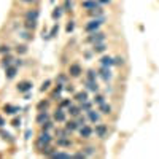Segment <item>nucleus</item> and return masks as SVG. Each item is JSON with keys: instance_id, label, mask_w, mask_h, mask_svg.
Instances as JSON below:
<instances>
[{"instance_id": "nucleus-1", "label": "nucleus", "mask_w": 159, "mask_h": 159, "mask_svg": "<svg viewBox=\"0 0 159 159\" xmlns=\"http://www.w3.org/2000/svg\"><path fill=\"white\" fill-rule=\"evenodd\" d=\"M51 135L48 134V130H42V134L38 135V139H37V147L38 148H43L45 145H49L51 143Z\"/></svg>"}, {"instance_id": "nucleus-2", "label": "nucleus", "mask_w": 159, "mask_h": 159, "mask_svg": "<svg viewBox=\"0 0 159 159\" xmlns=\"http://www.w3.org/2000/svg\"><path fill=\"white\" fill-rule=\"evenodd\" d=\"M103 40H105V35L102 34V32H92V35L91 37H88V42L89 43H94V45H97V43H103Z\"/></svg>"}, {"instance_id": "nucleus-3", "label": "nucleus", "mask_w": 159, "mask_h": 159, "mask_svg": "<svg viewBox=\"0 0 159 159\" xmlns=\"http://www.w3.org/2000/svg\"><path fill=\"white\" fill-rule=\"evenodd\" d=\"M102 22H103V18H99V19L91 21V22H88V24H86L84 30H86V32H96V30L99 29V25H100Z\"/></svg>"}, {"instance_id": "nucleus-4", "label": "nucleus", "mask_w": 159, "mask_h": 159, "mask_svg": "<svg viewBox=\"0 0 159 159\" xmlns=\"http://www.w3.org/2000/svg\"><path fill=\"white\" fill-rule=\"evenodd\" d=\"M96 135L99 139H105V137H107V126H105V124H97L96 126Z\"/></svg>"}, {"instance_id": "nucleus-5", "label": "nucleus", "mask_w": 159, "mask_h": 159, "mask_svg": "<svg viewBox=\"0 0 159 159\" xmlns=\"http://www.w3.org/2000/svg\"><path fill=\"white\" fill-rule=\"evenodd\" d=\"M69 73H70V76L78 78L80 75H81V67H80L78 64H72L70 67H69Z\"/></svg>"}, {"instance_id": "nucleus-6", "label": "nucleus", "mask_w": 159, "mask_h": 159, "mask_svg": "<svg viewBox=\"0 0 159 159\" xmlns=\"http://www.w3.org/2000/svg\"><path fill=\"white\" fill-rule=\"evenodd\" d=\"M99 75L105 80V81L111 80V70H110V67H103V65H102V69L99 70Z\"/></svg>"}, {"instance_id": "nucleus-7", "label": "nucleus", "mask_w": 159, "mask_h": 159, "mask_svg": "<svg viewBox=\"0 0 159 159\" xmlns=\"http://www.w3.org/2000/svg\"><path fill=\"white\" fill-rule=\"evenodd\" d=\"M97 7H100V3L99 2H96V0H84L83 2V8L84 10H94V8H97Z\"/></svg>"}, {"instance_id": "nucleus-8", "label": "nucleus", "mask_w": 159, "mask_h": 159, "mask_svg": "<svg viewBox=\"0 0 159 159\" xmlns=\"http://www.w3.org/2000/svg\"><path fill=\"white\" fill-rule=\"evenodd\" d=\"M30 89H32V83L30 81H21L18 84V91L19 92H29Z\"/></svg>"}, {"instance_id": "nucleus-9", "label": "nucleus", "mask_w": 159, "mask_h": 159, "mask_svg": "<svg viewBox=\"0 0 159 159\" xmlns=\"http://www.w3.org/2000/svg\"><path fill=\"white\" fill-rule=\"evenodd\" d=\"M16 72H18V67H16V65H10V67H7V78L8 80H13V78H15L16 76Z\"/></svg>"}, {"instance_id": "nucleus-10", "label": "nucleus", "mask_w": 159, "mask_h": 159, "mask_svg": "<svg viewBox=\"0 0 159 159\" xmlns=\"http://www.w3.org/2000/svg\"><path fill=\"white\" fill-rule=\"evenodd\" d=\"M80 134H81V137L83 139H89L91 137V134H92V129L89 127V126H81V129H80Z\"/></svg>"}, {"instance_id": "nucleus-11", "label": "nucleus", "mask_w": 159, "mask_h": 159, "mask_svg": "<svg viewBox=\"0 0 159 159\" xmlns=\"http://www.w3.org/2000/svg\"><path fill=\"white\" fill-rule=\"evenodd\" d=\"M38 15H40L38 10H30V11L25 13V19H27V21H37L38 19Z\"/></svg>"}, {"instance_id": "nucleus-12", "label": "nucleus", "mask_w": 159, "mask_h": 159, "mask_svg": "<svg viewBox=\"0 0 159 159\" xmlns=\"http://www.w3.org/2000/svg\"><path fill=\"white\" fill-rule=\"evenodd\" d=\"M100 64L103 65V67H111V65H115V59L110 57V56H103L100 59Z\"/></svg>"}, {"instance_id": "nucleus-13", "label": "nucleus", "mask_w": 159, "mask_h": 159, "mask_svg": "<svg viewBox=\"0 0 159 159\" xmlns=\"http://www.w3.org/2000/svg\"><path fill=\"white\" fill-rule=\"evenodd\" d=\"M54 119H56L57 123H64V121H65V113L62 111V108L56 110V113H54Z\"/></svg>"}, {"instance_id": "nucleus-14", "label": "nucleus", "mask_w": 159, "mask_h": 159, "mask_svg": "<svg viewBox=\"0 0 159 159\" xmlns=\"http://www.w3.org/2000/svg\"><path fill=\"white\" fill-rule=\"evenodd\" d=\"M48 119H49V115L46 111H40V115L37 116V123L38 124H43L45 121H48Z\"/></svg>"}, {"instance_id": "nucleus-15", "label": "nucleus", "mask_w": 159, "mask_h": 159, "mask_svg": "<svg viewBox=\"0 0 159 159\" xmlns=\"http://www.w3.org/2000/svg\"><path fill=\"white\" fill-rule=\"evenodd\" d=\"M99 107H100L99 110H100L103 115H110V113H111V105H108V103H105V102H103V103L99 105Z\"/></svg>"}, {"instance_id": "nucleus-16", "label": "nucleus", "mask_w": 159, "mask_h": 159, "mask_svg": "<svg viewBox=\"0 0 159 159\" xmlns=\"http://www.w3.org/2000/svg\"><path fill=\"white\" fill-rule=\"evenodd\" d=\"M3 110H5V113H8V115H15V113H18L21 108H19V107H13V105H5Z\"/></svg>"}, {"instance_id": "nucleus-17", "label": "nucleus", "mask_w": 159, "mask_h": 159, "mask_svg": "<svg viewBox=\"0 0 159 159\" xmlns=\"http://www.w3.org/2000/svg\"><path fill=\"white\" fill-rule=\"evenodd\" d=\"M57 145H59V147H70L72 142H70L67 137H59V139H57Z\"/></svg>"}, {"instance_id": "nucleus-18", "label": "nucleus", "mask_w": 159, "mask_h": 159, "mask_svg": "<svg viewBox=\"0 0 159 159\" xmlns=\"http://www.w3.org/2000/svg\"><path fill=\"white\" fill-rule=\"evenodd\" d=\"M86 86H88V89L92 91V92H97V91H99V86H97L96 81H89V80H86Z\"/></svg>"}, {"instance_id": "nucleus-19", "label": "nucleus", "mask_w": 159, "mask_h": 159, "mask_svg": "<svg viewBox=\"0 0 159 159\" xmlns=\"http://www.w3.org/2000/svg\"><path fill=\"white\" fill-rule=\"evenodd\" d=\"M80 126H78V123L76 121H69L67 124H65V129H69L70 132H73V130H76Z\"/></svg>"}, {"instance_id": "nucleus-20", "label": "nucleus", "mask_w": 159, "mask_h": 159, "mask_svg": "<svg viewBox=\"0 0 159 159\" xmlns=\"http://www.w3.org/2000/svg\"><path fill=\"white\" fill-rule=\"evenodd\" d=\"M75 99H76L78 102H86V100H88V94H86V92H76Z\"/></svg>"}, {"instance_id": "nucleus-21", "label": "nucleus", "mask_w": 159, "mask_h": 159, "mask_svg": "<svg viewBox=\"0 0 159 159\" xmlns=\"http://www.w3.org/2000/svg\"><path fill=\"white\" fill-rule=\"evenodd\" d=\"M88 118L91 119L92 123H97V121H99V113H96V111L89 110V111H88Z\"/></svg>"}, {"instance_id": "nucleus-22", "label": "nucleus", "mask_w": 159, "mask_h": 159, "mask_svg": "<svg viewBox=\"0 0 159 159\" xmlns=\"http://www.w3.org/2000/svg\"><path fill=\"white\" fill-rule=\"evenodd\" d=\"M42 151H43V154H46V156H52V154L56 153L54 150H52V148L49 147V145H45V147L42 148Z\"/></svg>"}, {"instance_id": "nucleus-23", "label": "nucleus", "mask_w": 159, "mask_h": 159, "mask_svg": "<svg viewBox=\"0 0 159 159\" xmlns=\"http://www.w3.org/2000/svg\"><path fill=\"white\" fill-rule=\"evenodd\" d=\"M80 111H81V108H80V107H73V105H70V107H69V113L72 116H78Z\"/></svg>"}, {"instance_id": "nucleus-24", "label": "nucleus", "mask_w": 159, "mask_h": 159, "mask_svg": "<svg viewBox=\"0 0 159 159\" xmlns=\"http://www.w3.org/2000/svg\"><path fill=\"white\" fill-rule=\"evenodd\" d=\"M48 105H49V102L48 100H42L38 105H37V108H38V111H45L46 108H48Z\"/></svg>"}, {"instance_id": "nucleus-25", "label": "nucleus", "mask_w": 159, "mask_h": 159, "mask_svg": "<svg viewBox=\"0 0 159 159\" xmlns=\"http://www.w3.org/2000/svg\"><path fill=\"white\" fill-rule=\"evenodd\" d=\"M88 13H89L91 16H102V13H103V11H102L100 7H97V8H94V10H89Z\"/></svg>"}, {"instance_id": "nucleus-26", "label": "nucleus", "mask_w": 159, "mask_h": 159, "mask_svg": "<svg viewBox=\"0 0 159 159\" xmlns=\"http://www.w3.org/2000/svg\"><path fill=\"white\" fill-rule=\"evenodd\" d=\"M105 49H107V46H105L103 43H97V45H94V51H96V52H103Z\"/></svg>"}, {"instance_id": "nucleus-27", "label": "nucleus", "mask_w": 159, "mask_h": 159, "mask_svg": "<svg viewBox=\"0 0 159 159\" xmlns=\"http://www.w3.org/2000/svg\"><path fill=\"white\" fill-rule=\"evenodd\" d=\"M61 92H62V84H57V88L54 89V92H52V99H59V96H61Z\"/></svg>"}, {"instance_id": "nucleus-28", "label": "nucleus", "mask_w": 159, "mask_h": 159, "mask_svg": "<svg viewBox=\"0 0 159 159\" xmlns=\"http://www.w3.org/2000/svg\"><path fill=\"white\" fill-rule=\"evenodd\" d=\"M80 108H81V111H89V110H91V103H89L88 100H86V102H81Z\"/></svg>"}, {"instance_id": "nucleus-29", "label": "nucleus", "mask_w": 159, "mask_h": 159, "mask_svg": "<svg viewBox=\"0 0 159 159\" xmlns=\"http://www.w3.org/2000/svg\"><path fill=\"white\" fill-rule=\"evenodd\" d=\"M96 76H97V73L94 70H88V80L89 81H96Z\"/></svg>"}, {"instance_id": "nucleus-30", "label": "nucleus", "mask_w": 159, "mask_h": 159, "mask_svg": "<svg viewBox=\"0 0 159 159\" xmlns=\"http://www.w3.org/2000/svg\"><path fill=\"white\" fill-rule=\"evenodd\" d=\"M83 153H84V156H92V154L96 153V150L92 148V147H88V148H84V150H83Z\"/></svg>"}, {"instance_id": "nucleus-31", "label": "nucleus", "mask_w": 159, "mask_h": 159, "mask_svg": "<svg viewBox=\"0 0 159 159\" xmlns=\"http://www.w3.org/2000/svg\"><path fill=\"white\" fill-rule=\"evenodd\" d=\"M35 25H37V21H25V27H27L29 30H30V29L34 30Z\"/></svg>"}, {"instance_id": "nucleus-32", "label": "nucleus", "mask_w": 159, "mask_h": 159, "mask_svg": "<svg viewBox=\"0 0 159 159\" xmlns=\"http://www.w3.org/2000/svg\"><path fill=\"white\" fill-rule=\"evenodd\" d=\"M52 157H70L69 153H62V151H56L54 154H52Z\"/></svg>"}, {"instance_id": "nucleus-33", "label": "nucleus", "mask_w": 159, "mask_h": 159, "mask_svg": "<svg viewBox=\"0 0 159 159\" xmlns=\"http://www.w3.org/2000/svg\"><path fill=\"white\" fill-rule=\"evenodd\" d=\"M11 61H13L11 56H5V57H3V67H5V69L11 65Z\"/></svg>"}, {"instance_id": "nucleus-34", "label": "nucleus", "mask_w": 159, "mask_h": 159, "mask_svg": "<svg viewBox=\"0 0 159 159\" xmlns=\"http://www.w3.org/2000/svg\"><path fill=\"white\" fill-rule=\"evenodd\" d=\"M76 123H78V126H80V127H81V126H84V124H86V118L78 115V118H76Z\"/></svg>"}, {"instance_id": "nucleus-35", "label": "nucleus", "mask_w": 159, "mask_h": 159, "mask_svg": "<svg viewBox=\"0 0 159 159\" xmlns=\"http://www.w3.org/2000/svg\"><path fill=\"white\" fill-rule=\"evenodd\" d=\"M70 105H72L70 99H65V100H61V108H65V107H70Z\"/></svg>"}, {"instance_id": "nucleus-36", "label": "nucleus", "mask_w": 159, "mask_h": 159, "mask_svg": "<svg viewBox=\"0 0 159 159\" xmlns=\"http://www.w3.org/2000/svg\"><path fill=\"white\" fill-rule=\"evenodd\" d=\"M49 84H51V81H49V80H46V81H43V84H42V88H40V91H42V92H45L48 88H49Z\"/></svg>"}, {"instance_id": "nucleus-37", "label": "nucleus", "mask_w": 159, "mask_h": 159, "mask_svg": "<svg viewBox=\"0 0 159 159\" xmlns=\"http://www.w3.org/2000/svg\"><path fill=\"white\" fill-rule=\"evenodd\" d=\"M51 126H52V124H51L49 121H45V123L42 124V130H49V129H51Z\"/></svg>"}, {"instance_id": "nucleus-38", "label": "nucleus", "mask_w": 159, "mask_h": 159, "mask_svg": "<svg viewBox=\"0 0 159 159\" xmlns=\"http://www.w3.org/2000/svg\"><path fill=\"white\" fill-rule=\"evenodd\" d=\"M57 30H59V25H54V27L51 29V34H49V37H54V35L57 34Z\"/></svg>"}, {"instance_id": "nucleus-39", "label": "nucleus", "mask_w": 159, "mask_h": 159, "mask_svg": "<svg viewBox=\"0 0 159 159\" xmlns=\"http://www.w3.org/2000/svg\"><path fill=\"white\" fill-rule=\"evenodd\" d=\"M0 52H3V54H8L10 52V48L5 45V46H0Z\"/></svg>"}, {"instance_id": "nucleus-40", "label": "nucleus", "mask_w": 159, "mask_h": 159, "mask_svg": "<svg viewBox=\"0 0 159 159\" xmlns=\"http://www.w3.org/2000/svg\"><path fill=\"white\" fill-rule=\"evenodd\" d=\"M94 102H96L97 105H100V103H103V97H102V96H96V99H94Z\"/></svg>"}, {"instance_id": "nucleus-41", "label": "nucleus", "mask_w": 159, "mask_h": 159, "mask_svg": "<svg viewBox=\"0 0 159 159\" xmlns=\"http://www.w3.org/2000/svg\"><path fill=\"white\" fill-rule=\"evenodd\" d=\"M59 16H61V8H56V11L52 13V18H54V19H57Z\"/></svg>"}, {"instance_id": "nucleus-42", "label": "nucleus", "mask_w": 159, "mask_h": 159, "mask_svg": "<svg viewBox=\"0 0 159 159\" xmlns=\"http://www.w3.org/2000/svg\"><path fill=\"white\" fill-rule=\"evenodd\" d=\"M115 64H116V65H123V64H124V59H123V57H116V59H115Z\"/></svg>"}, {"instance_id": "nucleus-43", "label": "nucleus", "mask_w": 159, "mask_h": 159, "mask_svg": "<svg viewBox=\"0 0 159 159\" xmlns=\"http://www.w3.org/2000/svg\"><path fill=\"white\" fill-rule=\"evenodd\" d=\"M73 27H75V24H73V22H69V25H67V32H72Z\"/></svg>"}, {"instance_id": "nucleus-44", "label": "nucleus", "mask_w": 159, "mask_h": 159, "mask_svg": "<svg viewBox=\"0 0 159 159\" xmlns=\"http://www.w3.org/2000/svg\"><path fill=\"white\" fill-rule=\"evenodd\" d=\"M73 157H78V159H81V157H86V156H84V153H76V154H73Z\"/></svg>"}, {"instance_id": "nucleus-45", "label": "nucleus", "mask_w": 159, "mask_h": 159, "mask_svg": "<svg viewBox=\"0 0 159 159\" xmlns=\"http://www.w3.org/2000/svg\"><path fill=\"white\" fill-rule=\"evenodd\" d=\"M16 49H18V52H25V51H27V49H25V46H18Z\"/></svg>"}, {"instance_id": "nucleus-46", "label": "nucleus", "mask_w": 159, "mask_h": 159, "mask_svg": "<svg viewBox=\"0 0 159 159\" xmlns=\"http://www.w3.org/2000/svg\"><path fill=\"white\" fill-rule=\"evenodd\" d=\"M59 81H61V83H65V81H67V78H65V75H61V76H59Z\"/></svg>"}, {"instance_id": "nucleus-47", "label": "nucleus", "mask_w": 159, "mask_h": 159, "mask_svg": "<svg viewBox=\"0 0 159 159\" xmlns=\"http://www.w3.org/2000/svg\"><path fill=\"white\" fill-rule=\"evenodd\" d=\"M110 2H111V0H99L100 5H107V3H110Z\"/></svg>"}, {"instance_id": "nucleus-48", "label": "nucleus", "mask_w": 159, "mask_h": 159, "mask_svg": "<svg viewBox=\"0 0 159 159\" xmlns=\"http://www.w3.org/2000/svg\"><path fill=\"white\" fill-rule=\"evenodd\" d=\"M21 124V119H15V121H13V126H19Z\"/></svg>"}, {"instance_id": "nucleus-49", "label": "nucleus", "mask_w": 159, "mask_h": 159, "mask_svg": "<svg viewBox=\"0 0 159 159\" xmlns=\"http://www.w3.org/2000/svg\"><path fill=\"white\" fill-rule=\"evenodd\" d=\"M21 2H24V3H32V2H35V0H21Z\"/></svg>"}, {"instance_id": "nucleus-50", "label": "nucleus", "mask_w": 159, "mask_h": 159, "mask_svg": "<svg viewBox=\"0 0 159 159\" xmlns=\"http://www.w3.org/2000/svg\"><path fill=\"white\" fill-rule=\"evenodd\" d=\"M3 124H5V123H3V119H2V118H0V127H2Z\"/></svg>"}]
</instances>
